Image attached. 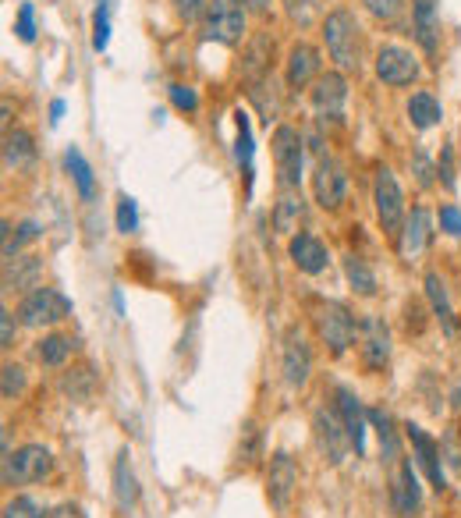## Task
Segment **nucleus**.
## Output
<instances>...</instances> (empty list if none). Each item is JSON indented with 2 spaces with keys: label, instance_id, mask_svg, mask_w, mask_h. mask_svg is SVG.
Instances as JSON below:
<instances>
[{
  "label": "nucleus",
  "instance_id": "obj_1",
  "mask_svg": "<svg viewBox=\"0 0 461 518\" xmlns=\"http://www.w3.org/2000/svg\"><path fill=\"white\" fill-rule=\"evenodd\" d=\"M323 43L337 71H359L362 64V29L348 8H334L323 18Z\"/></svg>",
  "mask_w": 461,
  "mask_h": 518
},
{
  "label": "nucleus",
  "instance_id": "obj_2",
  "mask_svg": "<svg viewBox=\"0 0 461 518\" xmlns=\"http://www.w3.org/2000/svg\"><path fill=\"white\" fill-rule=\"evenodd\" d=\"M313 327L320 334V341L330 348V355H344L359 338V320L344 302L320 299L313 306Z\"/></svg>",
  "mask_w": 461,
  "mask_h": 518
},
{
  "label": "nucleus",
  "instance_id": "obj_3",
  "mask_svg": "<svg viewBox=\"0 0 461 518\" xmlns=\"http://www.w3.org/2000/svg\"><path fill=\"white\" fill-rule=\"evenodd\" d=\"M54 472V451L43 444H22L4 455V487H32Z\"/></svg>",
  "mask_w": 461,
  "mask_h": 518
},
{
  "label": "nucleus",
  "instance_id": "obj_4",
  "mask_svg": "<svg viewBox=\"0 0 461 518\" xmlns=\"http://www.w3.org/2000/svg\"><path fill=\"white\" fill-rule=\"evenodd\" d=\"M245 8L242 0H210L203 18V36L220 47H238L245 40Z\"/></svg>",
  "mask_w": 461,
  "mask_h": 518
},
{
  "label": "nucleus",
  "instance_id": "obj_5",
  "mask_svg": "<svg viewBox=\"0 0 461 518\" xmlns=\"http://www.w3.org/2000/svg\"><path fill=\"white\" fill-rule=\"evenodd\" d=\"M373 206H376V220H380L383 235L398 238L405 228V192H401L398 178H394L391 167H380L373 178Z\"/></svg>",
  "mask_w": 461,
  "mask_h": 518
},
{
  "label": "nucleus",
  "instance_id": "obj_6",
  "mask_svg": "<svg viewBox=\"0 0 461 518\" xmlns=\"http://www.w3.org/2000/svg\"><path fill=\"white\" fill-rule=\"evenodd\" d=\"M71 313H75V306H71L68 295H61L57 288H36L18 302V320L29 330L54 327V323L68 320Z\"/></svg>",
  "mask_w": 461,
  "mask_h": 518
},
{
  "label": "nucleus",
  "instance_id": "obj_7",
  "mask_svg": "<svg viewBox=\"0 0 461 518\" xmlns=\"http://www.w3.org/2000/svg\"><path fill=\"white\" fill-rule=\"evenodd\" d=\"M274 164H277V181H281L284 192H298L302 185V164H305V150H302V135L291 125H277L274 128Z\"/></svg>",
  "mask_w": 461,
  "mask_h": 518
},
{
  "label": "nucleus",
  "instance_id": "obj_8",
  "mask_svg": "<svg viewBox=\"0 0 461 518\" xmlns=\"http://www.w3.org/2000/svg\"><path fill=\"white\" fill-rule=\"evenodd\" d=\"M373 71H376V79H380L383 86H391V89L415 86V82L422 79L419 57H415L412 50H405V47H394V43H387V47L376 50Z\"/></svg>",
  "mask_w": 461,
  "mask_h": 518
},
{
  "label": "nucleus",
  "instance_id": "obj_9",
  "mask_svg": "<svg viewBox=\"0 0 461 518\" xmlns=\"http://www.w3.org/2000/svg\"><path fill=\"white\" fill-rule=\"evenodd\" d=\"M394 341H391V327L383 323V316H373L366 313L359 320V355H362V366L369 369V373H380V369H387V362H391V352H394Z\"/></svg>",
  "mask_w": 461,
  "mask_h": 518
},
{
  "label": "nucleus",
  "instance_id": "obj_10",
  "mask_svg": "<svg viewBox=\"0 0 461 518\" xmlns=\"http://www.w3.org/2000/svg\"><path fill=\"white\" fill-rule=\"evenodd\" d=\"M405 437H408V444H412L415 465L426 472L430 487L437 490V494H444L447 490V472H444V451H440V444L430 437V433L422 430L419 423H405Z\"/></svg>",
  "mask_w": 461,
  "mask_h": 518
},
{
  "label": "nucleus",
  "instance_id": "obj_11",
  "mask_svg": "<svg viewBox=\"0 0 461 518\" xmlns=\"http://www.w3.org/2000/svg\"><path fill=\"white\" fill-rule=\"evenodd\" d=\"M313 430H316V448L327 458L330 465H341L352 451V437L344 430V419L337 409H316L313 416Z\"/></svg>",
  "mask_w": 461,
  "mask_h": 518
},
{
  "label": "nucleus",
  "instance_id": "obj_12",
  "mask_svg": "<svg viewBox=\"0 0 461 518\" xmlns=\"http://www.w3.org/2000/svg\"><path fill=\"white\" fill-rule=\"evenodd\" d=\"M281 373H284V384L291 391L309 384V373H313V348L305 341V334L298 327H291L284 334V345H281Z\"/></svg>",
  "mask_w": 461,
  "mask_h": 518
},
{
  "label": "nucleus",
  "instance_id": "obj_13",
  "mask_svg": "<svg viewBox=\"0 0 461 518\" xmlns=\"http://www.w3.org/2000/svg\"><path fill=\"white\" fill-rule=\"evenodd\" d=\"M309 103L320 114V121H341L344 118V103H348V79L344 71H327L313 82L309 89Z\"/></svg>",
  "mask_w": 461,
  "mask_h": 518
},
{
  "label": "nucleus",
  "instance_id": "obj_14",
  "mask_svg": "<svg viewBox=\"0 0 461 518\" xmlns=\"http://www.w3.org/2000/svg\"><path fill=\"white\" fill-rule=\"evenodd\" d=\"M344 196H348V174L334 157H320L313 171V199L323 210H341Z\"/></svg>",
  "mask_w": 461,
  "mask_h": 518
},
{
  "label": "nucleus",
  "instance_id": "obj_15",
  "mask_svg": "<svg viewBox=\"0 0 461 518\" xmlns=\"http://www.w3.org/2000/svg\"><path fill=\"white\" fill-rule=\"evenodd\" d=\"M295 490H298V465H295V458H291L288 451H277V455L270 458L266 497H270V504H274L277 511H284L291 504V497H295Z\"/></svg>",
  "mask_w": 461,
  "mask_h": 518
},
{
  "label": "nucleus",
  "instance_id": "obj_16",
  "mask_svg": "<svg viewBox=\"0 0 461 518\" xmlns=\"http://www.w3.org/2000/svg\"><path fill=\"white\" fill-rule=\"evenodd\" d=\"M433 242V213L426 206H412V213L405 217V228L398 235V252L412 263L422 252L430 249Z\"/></svg>",
  "mask_w": 461,
  "mask_h": 518
},
{
  "label": "nucleus",
  "instance_id": "obj_17",
  "mask_svg": "<svg viewBox=\"0 0 461 518\" xmlns=\"http://www.w3.org/2000/svg\"><path fill=\"white\" fill-rule=\"evenodd\" d=\"M391 508L398 518H412L422 508V483L412 462H401L391 476Z\"/></svg>",
  "mask_w": 461,
  "mask_h": 518
},
{
  "label": "nucleus",
  "instance_id": "obj_18",
  "mask_svg": "<svg viewBox=\"0 0 461 518\" xmlns=\"http://www.w3.org/2000/svg\"><path fill=\"white\" fill-rule=\"evenodd\" d=\"M337 412L344 419V430L352 437V451L355 455H366V433H369V412L362 409L359 394L352 387H337Z\"/></svg>",
  "mask_w": 461,
  "mask_h": 518
},
{
  "label": "nucleus",
  "instance_id": "obj_19",
  "mask_svg": "<svg viewBox=\"0 0 461 518\" xmlns=\"http://www.w3.org/2000/svg\"><path fill=\"white\" fill-rule=\"evenodd\" d=\"M288 256H291V263L309 277H320L323 270L330 267V249L316 235H309V231H298V235L291 238Z\"/></svg>",
  "mask_w": 461,
  "mask_h": 518
},
{
  "label": "nucleus",
  "instance_id": "obj_20",
  "mask_svg": "<svg viewBox=\"0 0 461 518\" xmlns=\"http://www.w3.org/2000/svg\"><path fill=\"white\" fill-rule=\"evenodd\" d=\"M284 75H288L291 89H305L309 82H316L320 79V50H316L313 43L298 40L295 47L288 50V68H284Z\"/></svg>",
  "mask_w": 461,
  "mask_h": 518
},
{
  "label": "nucleus",
  "instance_id": "obj_21",
  "mask_svg": "<svg viewBox=\"0 0 461 518\" xmlns=\"http://www.w3.org/2000/svg\"><path fill=\"white\" fill-rule=\"evenodd\" d=\"M40 277H43V259L40 256H15V259H4V291H29L40 288Z\"/></svg>",
  "mask_w": 461,
  "mask_h": 518
},
{
  "label": "nucleus",
  "instance_id": "obj_22",
  "mask_svg": "<svg viewBox=\"0 0 461 518\" xmlns=\"http://www.w3.org/2000/svg\"><path fill=\"white\" fill-rule=\"evenodd\" d=\"M270 61H274V40H270V32H256L245 47V61H242V71H245V82H263L270 79Z\"/></svg>",
  "mask_w": 461,
  "mask_h": 518
},
{
  "label": "nucleus",
  "instance_id": "obj_23",
  "mask_svg": "<svg viewBox=\"0 0 461 518\" xmlns=\"http://www.w3.org/2000/svg\"><path fill=\"white\" fill-rule=\"evenodd\" d=\"M412 32L419 47L433 54L440 43V18H437V0H412Z\"/></svg>",
  "mask_w": 461,
  "mask_h": 518
},
{
  "label": "nucleus",
  "instance_id": "obj_24",
  "mask_svg": "<svg viewBox=\"0 0 461 518\" xmlns=\"http://www.w3.org/2000/svg\"><path fill=\"white\" fill-rule=\"evenodd\" d=\"M426 299H430V309H433V316L440 320V327H444V334L451 338L454 330H458V313H454V306H451V295H447V284H444V277L437 274V270H430L426 274Z\"/></svg>",
  "mask_w": 461,
  "mask_h": 518
},
{
  "label": "nucleus",
  "instance_id": "obj_25",
  "mask_svg": "<svg viewBox=\"0 0 461 518\" xmlns=\"http://www.w3.org/2000/svg\"><path fill=\"white\" fill-rule=\"evenodd\" d=\"M231 118H235V164L242 167V174H245V192H252V153H256V142H252L249 110L235 107L231 110Z\"/></svg>",
  "mask_w": 461,
  "mask_h": 518
},
{
  "label": "nucleus",
  "instance_id": "obj_26",
  "mask_svg": "<svg viewBox=\"0 0 461 518\" xmlns=\"http://www.w3.org/2000/svg\"><path fill=\"white\" fill-rule=\"evenodd\" d=\"M114 497H118V508L125 511V515L139 504V479H135L132 472V455H128V448H121L118 462H114Z\"/></svg>",
  "mask_w": 461,
  "mask_h": 518
},
{
  "label": "nucleus",
  "instance_id": "obj_27",
  "mask_svg": "<svg viewBox=\"0 0 461 518\" xmlns=\"http://www.w3.org/2000/svg\"><path fill=\"white\" fill-rule=\"evenodd\" d=\"M408 121H412V128H419V132H426V128H437L440 121H444V107H440V100L433 93H426V89H419V93H412V100H408Z\"/></svg>",
  "mask_w": 461,
  "mask_h": 518
},
{
  "label": "nucleus",
  "instance_id": "obj_28",
  "mask_svg": "<svg viewBox=\"0 0 461 518\" xmlns=\"http://www.w3.org/2000/svg\"><path fill=\"white\" fill-rule=\"evenodd\" d=\"M302 217H305L302 196H298V192H281V199H277V206H274V231H277V235L295 238Z\"/></svg>",
  "mask_w": 461,
  "mask_h": 518
},
{
  "label": "nucleus",
  "instance_id": "obj_29",
  "mask_svg": "<svg viewBox=\"0 0 461 518\" xmlns=\"http://www.w3.org/2000/svg\"><path fill=\"white\" fill-rule=\"evenodd\" d=\"M64 167H68V174H71V181H75V189H79L82 203H93L96 178H93V167H89V160L82 157L79 146H68V153H64Z\"/></svg>",
  "mask_w": 461,
  "mask_h": 518
},
{
  "label": "nucleus",
  "instance_id": "obj_30",
  "mask_svg": "<svg viewBox=\"0 0 461 518\" xmlns=\"http://www.w3.org/2000/svg\"><path fill=\"white\" fill-rule=\"evenodd\" d=\"M369 426H373V430H376V440H380V455H383V462H398V458H401V437H398V430H394L391 412L369 409Z\"/></svg>",
  "mask_w": 461,
  "mask_h": 518
},
{
  "label": "nucleus",
  "instance_id": "obj_31",
  "mask_svg": "<svg viewBox=\"0 0 461 518\" xmlns=\"http://www.w3.org/2000/svg\"><path fill=\"white\" fill-rule=\"evenodd\" d=\"M75 348H79V341L71 338V334H47L43 341H36V359H40L43 366L57 369L75 355Z\"/></svg>",
  "mask_w": 461,
  "mask_h": 518
},
{
  "label": "nucleus",
  "instance_id": "obj_32",
  "mask_svg": "<svg viewBox=\"0 0 461 518\" xmlns=\"http://www.w3.org/2000/svg\"><path fill=\"white\" fill-rule=\"evenodd\" d=\"M344 277H348V284H352L355 295H362V299H373L376 291H380V281H376L373 267H369L362 256H344Z\"/></svg>",
  "mask_w": 461,
  "mask_h": 518
},
{
  "label": "nucleus",
  "instance_id": "obj_33",
  "mask_svg": "<svg viewBox=\"0 0 461 518\" xmlns=\"http://www.w3.org/2000/svg\"><path fill=\"white\" fill-rule=\"evenodd\" d=\"M36 160V142L25 128H15V132H4V164L8 167H25Z\"/></svg>",
  "mask_w": 461,
  "mask_h": 518
},
{
  "label": "nucleus",
  "instance_id": "obj_34",
  "mask_svg": "<svg viewBox=\"0 0 461 518\" xmlns=\"http://www.w3.org/2000/svg\"><path fill=\"white\" fill-rule=\"evenodd\" d=\"M40 235H43V228L36 224V220H22L18 228H11L8 220H4V259H15L25 245L36 242Z\"/></svg>",
  "mask_w": 461,
  "mask_h": 518
},
{
  "label": "nucleus",
  "instance_id": "obj_35",
  "mask_svg": "<svg viewBox=\"0 0 461 518\" xmlns=\"http://www.w3.org/2000/svg\"><path fill=\"white\" fill-rule=\"evenodd\" d=\"M96 387V373L89 366H75L61 377V391L68 394L71 401H89Z\"/></svg>",
  "mask_w": 461,
  "mask_h": 518
},
{
  "label": "nucleus",
  "instance_id": "obj_36",
  "mask_svg": "<svg viewBox=\"0 0 461 518\" xmlns=\"http://www.w3.org/2000/svg\"><path fill=\"white\" fill-rule=\"evenodd\" d=\"M110 47V0H96L93 11V50L103 54Z\"/></svg>",
  "mask_w": 461,
  "mask_h": 518
},
{
  "label": "nucleus",
  "instance_id": "obj_37",
  "mask_svg": "<svg viewBox=\"0 0 461 518\" xmlns=\"http://www.w3.org/2000/svg\"><path fill=\"white\" fill-rule=\"evenodd\" d=\"M25 384H29L25 369L18 362H4V373H0V394H4V401H15L25 391Z\"/></svg>",
  "mask_w": 461,
  "mask_h": 518
},
{
  "label": "nucleus",
  "instance_id": "obj_38",
  "mask_svg": "<svg viewBox=\"0 0 461 518\" xmlns=\"http://www.w3.org/2000/svg\"><path fill=\"white\" fill-rule=\"evenodd\" d=\"M114 220H118L121 235H135V231H139V203H135L128 192L118 196V213H114Z\"/></svg>",
  "mask_w": 461,
  "mask_h": 518
},
{
  "label": "nucleus",
  "instance_id": "obj_39",
  "mask_svg": "<svg viewBox=\"0 0 461 518\" xmlns=\"http://www.w3.org/2000/svg\"><path fill=\"white\" fill-rule=\"evenodd\" d=\"M4 518H50V511L43 508L40 501H32V497L18 494L4 504Z\"/></svg>",
  "mask_w": 461,
  "mask_h": 518
},
{
  "label": "nucleus",
  "instance_id": "obj_40",
  "mask_svg": "<svg viewBox=\"0 0 461 518\" xmlns=\"http://www.w3.org/2000/svg\"><path fill=\"white\" fill-rule=\"evenodd\" d=\"M167 96H171L174 107L185 110V114H196L199 110V93L192 86H185V82H171V86H167Z\"/></svg>",
  "mask_w": 461,
  "mask_h": 518
},
{
  "label": "nucleus",
  "instance_id": "obj_41",
  "mask_svg": "<svg viewBox=\"0 0 461 518\" xmlns=\"http://www.w3.org/2000/svg\"><path fill=\"white\" fill-rule=\"evenodd\" d=\"M362 8L376 18V22H394L405 11V0H362Z\"/></svg>",
  "mask_w": 461,
  "mask_h": 518
},
{
  "label": "nucleus",
  "instance_id": "obj_42",
  "mask_svg": "<svg viewBox=\"0 0 461 518\" xmlns=\"http://www.w3.org/2000/svg\"><path fill=\"white\" fill-rule=\"evenodd\" d=\"M238 458H242V462H256L259 458V426L256 423L242 426V437H238Z\"/></svg>",
  "mask_w": 461,
  "mask_h": 518
},
{
  "label": "nucleus",
  "instance_id": "obj_43",
  "mask_svg": "<svg viewBox=\"0 0 461 518\" xmlns=\"http://www.w3.org/2000/svg\"><path fill=\"white\" fill-rule=\"evenodd\" d=\"M15 36L22 43H36V8H32V4H22V8H18Z\"/></svg>",
  "mask_w": 461,
  "mask_h": 518
},
{
  "label": "nucleus",
  "instance_id": "obj_44",
  "mask_svg": "<svg viewBox=\"0 0 461 518\" xmlns=\"http://www.w3.org/2000/svg\"><path fill=\"white\" fill-rule=\"evenodd\" d=\"M206 4H210V0H174V15H178L185 25L203 22V18H206Z\"/></svg>",
  "mask_w": 461,
  "mask_h": 518
},
{
  "label": "nucleus",
  "instance_id": "obj_45",
  "mask_svg": "<svg viewBox=\"0 0 461 518\" xmlns=\"http://www.w3.org/2000/svg\"><path fill=\"white\" fill-rule=\"evenodd\" d=\"M437 220H440V231H444V235L461 238V206L458 203H444V206H440Z\"/></svg>",
  "mask_w": 461,
  "mask_h": 518
},
{
  "label": "nucleus",
  "instance_id": "obj_46",
  "mask_svg": "<svg viewBox=\"0 0 461 518\" xmlns=\"http://www.w3.org/2000/svg\"><path fill=\"white\" fill-rule=\"evenodd\" d=\"M18 323H22V320H15V313H11V309H0V348H4V352H8V348H15Z\"/></svg>",
  "mask_w": 461,
  "mask_h": 518
},
{
  "label": "nucleus",
  "instance_id": "obj_47",
  "mask_svg": "<svg viewBox=\"0 0 461 518\" xmlns=\"http://www.w3.org/2000/svg\"><path fill=\"white\" fill-rule=\"evenodd\" d=\"M437 174H440V181H444V189H454V153H451V146H444V150H440Z\"/></svg>",
  "mask_w": 461,
  "mask_h": 518
},
{
  "label": "nucleus",
  "instance_id": "obj_48",
  "mask_svg": "<svg viewBox=\"0 0 461 518\" xmlns=\"http://www.w3.org/2000/svg\"><path fill=\"white\" fill-rule=\"evenodd\" d=\"M284 4H288L291 22H298V25L309 22V18H313V8H316V0H284Z\"/></svg>",
  "mask_w": 461,
  "mask_h": 518
},
{
  "label": "nucleus",
  "instance_id": "obj_49",
  "mask_svg": "<svg viewBox=\"0 0 461 518\" xmlns=\"http://www.w3.org/2000/svg\"><path fill=\"white\" fill-rule=\"evenodd\" d=\"M415 174H419V185L422 189H430L433 185V174H437V167L426 160V153H415Z\"/></svg>",
  "mask_w": 461,
  "mask_h": 518
},
{
  "label": "nucleus",
  "instance_id": "obj_50",
  "mask_svg": "<svg viewBox=\"0 0 461 518\" xmlns=\"http://www.w3.org/2000/svg\"><path fill=\"white\" fill-rule=\"evenodd\" d=\"M50 518H86V515H82V508H79V504H57V508L54 511H50Z\"/></svg>",
  "mask_w": 461,
  "mask_h": 518
},
{
  "label": "nucleus",
  "instance_id": "obj_51",
  "mask_svg": "<svg viewBox=\"0 0 461 518\" xmlns=\"http://www.w3.org/2000/svg\"><path fill=\"white\" fill-rule=\"evenodd\" d=\"M64 118V100H50V128H57Z\"/></svg>",
  "mask_w": 461,
  "mask_h": 518
},
{
  "label": "nucleus",
  "instance_id": "obj_52",
  "mask_svg": "<svg viewBox=\"0 0 461 518\" xmlns=\"http://www.w3.org/2000/svg\"><path fill=\"white\" fill-rule=\"evenodd\" d=\"M242 4L252 11V15H266V11H270V4H274V0H242Z\"/></svg>",
  "mask_w": 461,
  "mask_h": 518
},
{
  "label": "nucleus",
  "instance_id": "obj_53",
  "mask_svg": "<svg viewBox=\"0 0 461 518\" xmlns=\"http://www.w3.org/2000/svg\"><path fill=\"white\" fill-rule=\"evenodd\" d=\"M114 309H118V313L125 316V299H121V291H114Z\"/></svg>",
  "mask_w": 461,
  "mask_h": 518
}]
</instances>
